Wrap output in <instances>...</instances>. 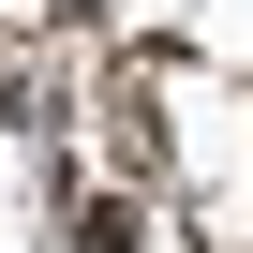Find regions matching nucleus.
Here are the masks:
<instances>
[{
  "mask_svg": "<svg viewBox=\"0 0 253 253\" xmlns=\"http://www.w3.org/2000/svg\"><path fill=\"white\" fill-rule=\"evenodd\" d=\"M75 253H149V209L134 194H75Z\"/></svg>",
  "mask_w": 253,
  "mask_h": 253,
  "instance_id": "nucleus-1",
  "label": "nucleus"
},
{
  "mask_svg": "<svg viewBox=\"0 0 253 253\" xmlns=\"http://www.w3.org/2000/svg\"><path fill=\"white\" fill-rule=\"evenodd\" d=\"M0 119H15V89H0Z\"/></svg>",
  "mask_w": 253,
  "mask_h": 253,
  "instance_id": "nucleus-2",
  "label": "nucleus"
}]
</instances>
